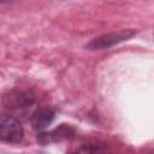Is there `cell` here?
Returning a JSON list of instances; mask_svg holds the SVG:
<instances>
[{
	"mask_svg": "<svg viewBox=\"0 0 154 154\" xmlns=\"http://www.w3.org/2000/svg\"><path fill=\"white\" fill-rule=\"evenodd\" d=\"M54 117H55L54 109H52L49 107H42V108L36 109L32 113V116L30 118V123H31V126L36 131L41 132L46 128H48V125H51Z\"/></svg>",
	"mask_w": 154,
	"mask_h": 154,
	"instance_id": "cell-6",
	"label": "cell"
},
{
	"mask_svg": "<svg viewBox=\"0 0 154 154\" xmlns=\"http://www.w3.org/2000/svg\"><path fill=\"white\" fill-rule=\"evenodd\" d=\"M24 137V129L19 120L11 114L0 113V141L6 143H19Z\"/></svg>",
	"mask_w": 154,
	"mask_h": 154,
	"instance_id": "cell-1",
	"label": "cell"
},
{
	"mask_svg": "<svg viewBox=\"0 0 154 154\" xmlns=\"http://www.w3.org/2000/svg\"><path fill=\"white\" fill-rule=\"evenodd\" d=\"M67 154H113L109 147L100 141H87L70 149Z\"/></svg>",
	"mask_w": 154,
	"mask_h": 154,
	"instance_id": "cell-5",
	"label": "cell"
},
{
	"mask_svg": "<svg viewBox=\"0 0 154 154\" xmlns=\"http://www.w3.org/2000/svg\"><path fill=\"white\" fill-rule=\"evenodd\" d=\"M135 35H136V31L132 29H122L118 31H112V32H107L101 36H97V37L93 38L85 47L91 51L105 49V48H109L114 45H118L123 41L130 40Z\"/></svg>",
	"mask_w": 154,
	"mask_h": 154,
	"instance_id": "cell-2",
	"label": "cell"
},
{
	"mask_svg": "<svg viewBox=\"0 0 154 154\" xmlns=\"http://www.w3.org/2000/svg\"><path fill=\"white\" fill-rule=\"evenodd\" d=\"M35 102V95L30 90H12L4 97V105L8 111L20 112L30 108Z\"/></svg>",
	"mask_w": 154,
	"mask_h": 154,
	"instance_id": "cell-3",
	"label": "cell"
},
{
	"mask_svg": "<svg viewBox=\"0 0 154 154\" xmlns=\"http://www.w3.org/2000/svg\"><path fill=\"white\" fill-rule=\"evenodd\" d=\"M75 134H76L75 128H72L69 124H61L49 132H45V131L38 132L37 134V141L42 144H47L51 142H59L61 140L71 138L75 136Z\"/></svg>",
	"mask_w": 154,
	"mask_h": 154,
	"instance_id": "cell-4",
	"label": "cell"
}]
</instances>
